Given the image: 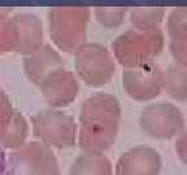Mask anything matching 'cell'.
Instances as JSON below:
<instances>
[{
  "label": "cell",
  "instance_id": "cell-1",
  "mask_svg": "<svg viewBox=\"0 0 187 175\" xmlns=\"http://www.w3.org/2000/svg\"><path fill=\"white\" fill-rule=\"evenodd\" d=\"M120 125V107L112 96L98 93L83 104L77 143L83 152L104 153L114 144Z\"/></svg>",
  "mask_w": 187,
  "mask_h": 175
},
{
  "label": "cell",
  "instance_id": "cell-2",
  "mask_svg": "<svg viewBox=\"0 0 187 175\" xmlns=\"http://www.w3.org/2000/svg\"><path fill=\"white\" fill-rule=\"evenodd\" d=\"M7 175H60V166L52 148L26 141L8 157Z\"/></svg>",
  "mask_w": 187,
  "mask_h": 175
},
{
  "label": "cell",
  "instance_id": "cell-3",
  "mask_svg": "<svg viewBox=\"0 0 187 175\" xmlns=\"http://www.w3.org/2000/svg\"><path fill=\"white\" fill-rule=\"evenodd\" d=\"M33 132L50 148L69 149L77 144V125L73 117L57 110L43 111L31 119Z\"/></svg>",
  "mask_w": 187,
  "mask_h": 175
},
{
  "label": "cell",
  "instance_id": "cell-4",
  "mask_svg": "<svg viewBox=\"0 0 187 175\" xmlns=\"http://www.w3.org/2000/svg\"><path fill=\"white\" fill-rule=\"evenodd\" d=\"M183 117L171 104L151 105L140 117L143 132L153 139L168 140L177 138L183 132Z\"/></svg>",
  "mask_w": 187,
  "mask_h": 175
},
{
  "label": "cell",
  "instance_id": "cell-5",
  "mask_svg": "<svg viewBox=\"0 0 187 175\" xmlns=\"http://www.w3.org/2000/svg\"><path fill=\"white\" fill-rule=\"evenodd\" d=\"M77 70L89 84L105 83L114 71V62L100 46H84L77 55Z\"/></svg>",
  "mask_w": 187,
  "mask_h": 175
},
{
  "label": "cell",
  "instance_id": "cell-6",
  "mask_svg": "<svg viewBox=\"0 0 187 175\" xmlns=\"http://www.w3.org/2000/svg\"><path fill=\"white\" fill-rule=\"evenodd\" d=\"M161 167V156L155 148L137 145L120 156L113 175H160Z\"/></svg>",
  "mask_w": 187,
  "mask_h": 175
},
{
  "label": "cell",
  "instance_id": "cell-7",
  "mask_svg": "<svg viewBox=\"0 0 187 175\" xmlns=\"http://www.w3.org/2000/svg\"><path fill=\"white\" fill-rule=\"evenodd\" d=\"M161 48V39L156 35H140L129 34L116 42L114 52L122 64L127 66L144 65L152 56Z\"/></svg>",
  "mask_w": 187,
  "mask_h": 175
},
{
  "label": "cell",
  "instance_id": "cell-8",
  "mask_svg": "<svg viewBox=\"0 0 187 175\" xmlns=\"http://www.w3.org/2000/svg\"><path fill=\"white\" fill-rule=\"evenodd\" d=\"M164 78L161 71L153 65L126 71L123 75L125 90L137 100H149L157 96L162 88Z\"/></svg>",
  "mask_w": 187,
  "mask_h": 175
},
{
  "label": "cell",
  "instance_id": "cell-9",
  "mask_svg": "<svg viewBox=\"0 0 187 175\" xmlns=\"http://www.w3.org/2000/svg\"><path fill=\"white\" fill-rule=\"evenodd\" d=\"M42 90L51 105L62 107L70 104L74 100L78 86L73 74L68 71L55 70L42 80Z\"/></svg>",
  "mask_w": 187,
  "mask_h": 175
},
{
  "label": "cell",
  "instance_id": "cell-10",
  "mask_svg": "<svg viewBox=\"0 0 187 175\" xmlns=\"http://www.w3.org/2000/svg\"><path fill=\"white\" fill-rule=\"evenodd\" d=\"M68 175H113V164L104 153L83 152L70 165Z\"/></svg>",
  "mask_w": 187,
  "mask_h": 175
},
{
  "label": "cell",
  "instance_id": "cell-11",
  "mask_svg": "<svg viewBox=\"0 0 187 175\" xmlns=\"http://www.w3.org/2000/svg\"><path fill=\"white\" fill-rule=\"evenodd\" d=\"M29 126L21 113L13 111L12 117L3 127H0V144L4 149L14 150L26 143Z\"/></svg>",
  "mask_w": 187,
  "mask_h": 175
},
{
  "label": "cell",
  "instance_id": "cell-12",
  "mask_svg": "<svg viewBox=\"0 0 187 175\" xmlns=\"http://www.w3.org/2000/svg\"><path fill=\"white\" fill-rule=\"evenodd\" d=\"M60 65V59L51 49L39 51L26 60V70L34 82H42L48 74L55 71L53 69Z\"/></svg>",
  "mask_w": 187,
  "mask_h": 175
},
{
  "label": "cell",
  "instance_id": "cell-13",
  "mask_svg": "<svg viewBox=\"0 0 187 175\" xmlns=\"http://www.w3.org/2000/svg\"><path fill=\"white\" fill-rule=\"evenodd\" d=\"M165 84L169 93L173 97L183 100L186 95V88H185V70L179 66H174L169 70L165 79Z\"/></svg>",
  "mask_w": 187,
  "mask_h": 175
},
{
  "label": "cell",
  "instance_id": "cell-14",
  "mask_svg": "<svg viewBox=\"0 0 187 175\" xmlns=\"http://www.w3.org/2000/svg\"><path fill=\"white\" fill-rule=\"evenodd\" d=\"M13 111H12V105L8 100L7 95L0 90V127L5 125L12 117Z\"/></svg>",
  "mask_w": 187,
  "mask_h": 175
},
{
  "label": "cell",
  "instance_id": "cell-15",
  "mask_svg": "<svg viewBox=\"0 0 187 175\" xmlns=\"http://www.w3.org/2000/svg\"><path fill=\"white\" fill-rule=\"evenodd\" d=\"M174 149H176L177 156L179 157V159L186 164L187 161V140H186V135L185 132L179 134L176 139V144H174Z\"/></svg>",
  "mask_w": 187,
  "mask_h": 175
},
{
  "label": "cell",
  "instance_id": "cell-16",
  "mask_svg": "<svg viewBox=\"0 0 187 175\" xmlns=\"http://www.w3.org/2000/svg\"><path fill=\"white\" fill-rule=\"evenodd\" d=\"M8 157L5 155V149L0 144V175H7Z\"/></svg>",
  "mask_w": 187,
  "mask_h": 175
}]
</instances>
